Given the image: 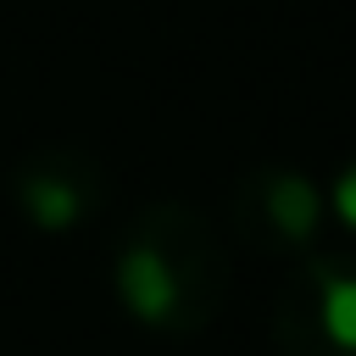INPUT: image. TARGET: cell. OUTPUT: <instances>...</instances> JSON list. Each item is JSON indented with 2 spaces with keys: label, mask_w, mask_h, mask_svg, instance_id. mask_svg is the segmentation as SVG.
Returning <instances> with one entry per match:
<instances>
[{
  "label": "cell",
  "mask_w": 356,
  "mask_h": 356,
  "mask_svg": "<svg viewBox=\"0 0 356 356\" xmlns=\"http://www.w3.org/2000/svg\"><path fill=\"white\" fill-rule=\"evenodd\" d=\"M134 239L161 261V273L172 284V323H167V334H200L222 312V289H228L211 222L195 206H184V200H156L134 222Z\"/></svg>",
  "instance_id": "obj_1"
},
{
  "label": "cell",
  "mask_w": 356,
  "mask_h": 356,
  "mask_svg": "<svg viewBox=\"0 0 356 356\" xmlns=\"http://www.w3.org/2000/svg\"><path fill=\"white\" fill-rule=\"evenodd\" d=\"M17 200L39 228H72L95 200L89 161L67 167V150H33V161L17 167Z\"/></svg>",
  "instance_id": "obj_2"
},
{
  "label": "cell",
  "mask_w": 356,
  "mask_h": 356,
  "mask_svg": "<svg viewBox=\"0 0 356 356\" xmlns=\"http://www.w3.org/2000/svg\"><path fill=\"white\" fill-rule=\"evenodd\" d=\"M317 278L323 267H295L284 284H278V300H273V345L278 356H356L345 345H334L317 323Z\"/></svg>",
  "instance_id": "obj_3"
},
{
  "label": "cell",
  "mask_w": 356,
  "mask_h": 356,
  "mask_svg": "<svg viewBox=\"0 0 356 356\" xmlns=\"http://www.w3.org/2000/svg\"><path fill=\"white\" fill-rule=\"evenodd\" d=\"M245 195H256V217L273 234L312 239V228H317V189H312V178H300V172H250ZM239 217L256 222L250 211H239Z\"/></svg>",
  "instance_id": "obj_4"
},
{
  "label": "cell",
  "mask_w": 356,
  "mask_h": 356,
  "mask_svg": "<svg viewBox=\"0 0 356 356\" xmlns=\"http://www.w3.org/2000/svg\"><path fill=\"white\" fill-rule=\"evenodd\" d=\"M317 323L334 345L356 350V278H339L334 267H323L317 278Z\"/></svg>",
  "instance_id": "obj_5"
},
{
  "label": "cell",
  "mask_w": 356,
  "mask_h": 356,
  "mask_svg": "<svg viewBox=\"0 0 356 356\" xmlns=\"http://www.w3.org/2000/svg\"><path fill=\"white\" fill-rule=\"evenodd\" d=\"M334 206H339V217L356 228V167H345V178H339V189H334Z\"/></svg>",
  "instance_id": "obj_6"
}]
</instances>
